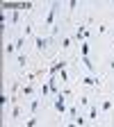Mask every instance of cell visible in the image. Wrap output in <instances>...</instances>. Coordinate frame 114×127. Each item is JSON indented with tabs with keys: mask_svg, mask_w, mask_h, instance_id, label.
<instances>
[{
	"mask_svg": "<svg viewBox=\"0 0 114 127\" xmlns=\"http://www.w3.org/2000/svg\"><path fill=\"white\" fill-rule=\"evenodd\" d=\"M71 43H73V39H62V48H64V50H66V48H71Z\"/></svg>",
	"mask_w": 114,
	"mask_h": 127,
	"instance_id": "cell-18",
	"label": "cell"
},
{
	"mask_svg": "<svg viewBox=\"0 0 114 127\" xmlns=\"http://www.w3.org/2000/svg\"><path fill=\"white\" fill-rule=\"evenodd\" d=\"M34 39V45H37V50L39 52H43L48 45H50V36H32Z\"/></svg>",
	"mask_w": 114,
	"mask_h": 127,
	"instance_id": "cell-4",
	"label": "cell"
},
{
	"mask_svg": "<svg viewBox=\"0 0 114 127\" xmlns=\"http://www.w3.org/2000/svg\"><path fill=\"white\" fill-rule=\"evenodd\" d=\"M66 98H69V95L64 93V91H59V93L55 95V109L59 111L62 116H64V114H69V107H66Z\"/></svg>",
	"mask_w": 114,
	"mask_h": 127,
	"instance_id": "cell-1",
	"label": "cell"
},
{
	"mask_svg": "<svg viewBox=\"0 0 114 127\" xmlns=\"http://www.w3.org/2000/svg\"><path fill=\"white\" fill-rule=\"evenodd\" d=\"M75 7H78V0H69V9H71V11H73V9H75Z\"/></svg>",
	"mask_w": 114,
	"mask_h": 127,
	"instance_id": "cell-22",
	"label": "cell"
},
{
	"mask_svg": "<svg viewBox=\"0 0 114 127\" xmlns=\"http://www.w3.org/2000/svg\"><path fill=\"white\" fill-rule=\"evenodd\" d=\"M18 18H21L18 11H11V23H18Z\"/></svg>",
	"mask_w": 114,
	"mask_h": 127,
	"instance_id": "cell-21",
	"label": "cell"
},
{
	"mask_svg": "<svg viewBox=\"0 0 114 127\" xmlns=\"http://www.w3.org/2000/svg\"><path fill=\"white\" fill-rule=\"evenodd\" d=\"M62 70H66V61H55L53 64V66L50 68H48V77H50V75H57V73H62Z\"/></svg>",
	"mask_w": 114,
	"mask_h": 127,
	"instance_id": "cell-6",
	"label": "cell"
},
{
	"mask_svg": "<svg viewBox=\"0 0 114 127\" xmlns=\"http://www.w3.org/2000/svg\"><path fill=\"white\" fill-rule=\"evenodd\" d=\"M21 111H23V109L16 104V107H14V111H11V118H18V116H21Z\"/></svg>",
	"mask_w": 114,
	"mask_h": 127,
	"instance_id": "cell-19",
	"label": "cell"
},
{
	"mask_svg": "<svg viewBox=\"0 0 114 127\" xmlns=\"http://www.w3.org/2000/svg\"><path fill=\"white\" fill-rule=\"evenodd\" d=\"M75 116H78V104L69 109V118H71V120H75Z\"/></svg>",
	"mask_w": 114,
	"mask_h": 127,
	"instance_id": "cell-17",
	"label": "cell"
},
{
	"mask_svg": "<svg viewBox=\"0 0 114 127\" xmlns=\"http://www.w3.org/2000/svg\"><path fill=\"white\" fill-rule=\"evenodd\" d=\"M87 116H89V120H96V116H98V107H96V104H91V107H89V114H87Z\"/></svg>",
	"mask_w": 114,
	"mask_h": 127,
	"instance_id": "cell-11",
	"label": "cell"
},
{
	"mask_svg": "<svg viewBox=\"0 0 114 127\" xmlns=\"http://www.w3.org/2000/svg\"><path fill=\"white\" fill-rule=\"evenodd\" d=\"M66 127H78V125H75V123H73V120H71V123H69V125H66Z\"/></svg>",
	"mask_w": 114,
	"mask_h": 127,
	"instance_id": "cell-23",
	"label": "cell"
},
{
	"mask_svg": "<svg viewBox=\"0 0 114 127\" xmlns=\"http://www.w3.org/2000/svg\"><path fill=\"white\" fill-rule=\"evenodd\" d=\"M37 109H39V98H34V100L30 102V111H27V114H32V116H37Z\"/></svg>",
	"mask_w": 114,
	"mask_h": 127,
	"instance_id": "cell-9",
	"label": "cell"
},
{
	"mask_svg": "<svg viewBox=\"0 0 114 127\" xmlns=\"http://www.w3.org/2000/svg\"><path fill=\"white\" fill-rule=\"evenodd\" d=\"M32 2H2V11L11 9V11H21V9H32Z\"/></svg>",
	"mask_w": 114,
	"mask_h": 127,
	"instance_id": "cell-3",
	"label": "cell"
},
{
	"mask_svg": "<svg viewBox=\"0 0 114 127\" xmlns=\"http://www.w3.org/2000/svg\"><path fill=\"white\" fill-rule=\"evenodd\" d=\"M57 11H59V2H53V5H50V9H48V14H46V21H43V25H46V27H53V25H55Z\"/></svg>",
	"mask_w": 114,
	"mask_h": 127,
	"instance_id": "cell-2",
	"label": "cell"
},
{
	"mask_svg": "<svg viewBox=\"0 0 114 127\" xmlns=\"http://www.w3.org/2000/svg\"><path fill=\"white\" fill-rule=\"evenodd\" d=\"M80 52H82V57H89V43H80Z\"/></svg>",
	"mask_w": 114,
	"mask_h": 127,
	"instance_id": "cell-13",
	"label": "cell"
},
{
	"mask_svg": "<svg viewBox=\"0 0 114 127\" xmlns=\"http://www.w3.org/2000/svg\"><path fill=\"white\" fill-rule=\"evenodd\" d=\"M82 84H87V86H101L103 84V79L98 77V75H87V77H82L80 79Z\"/></svg>",
	"mask_w": 114,
	"mask_h": 127,
	"instance_id": "cell-5",
	"label": "cell"
},
{
	"mask_svg": "<svg viewBox=\"0 0 114 127\" xmlns=\"http://www.w3.org/2000/svg\"><path fill=\"white\" fill-rule=\"evenodd\" d=\"M16 57H18V66H25V64H27V57H25V52L16 55Z\"/></svg>",
	"mask_w": 114,
	"mask_h": 127,
	"instance_id": "cell-16",
	"label": "cell"
},
{
	"mask_svg": "<svg viewBox=\"0 0 114 127\" xmlns=\"http://www.w3.org/2000/svg\"><path fill=\"white\" fill-rule=\"evenodd\" d=\"M73 123H75V125H78V127H85V123H87V118H85V116H82V114H78V116H75V120H73Z\"/></svg>",
	"mask_w": 114,
	"mask_h": 127,
	"instance_id": "cell-12",
	"label": "cell"
},
{
	"mask_svg": "<svg viewBox=\"0 0 114 127\" xmlns=\"http://www.w3.org/2000/svg\"><path fill=\"white\" fill-rule=\"evenodd\" d=\"M14 52H16V43H11V41H7V43H5V55H7V57H11Z\"/></svg>",
	"mask_w": 114,
	"mask_h": 127,
	"instance_id": "cell-8",
	"label": "cell"
},
{
	"mask_svg": "<svg viewBox=\"0 0 114 127\" xmlns=\"http://www.w3.org/2000/svg\"><path fill=\"white\" fill-rule=\"evenodd\" d=\"M87 104H89V100L82 95V98H80V102H78V107H87Z\"/></svg>",
	"mask_w": 114,
	"mask_h": 127,
	"instance_id": "cell-20",
	"label": "cell"
},
{
	"mask_svg": "<svg viewBox=\"0 0 114 127\" xmlns=\"http://www.w3.org/2000/svg\"><path fill=\"white\" fill-rule=\"evenodd\" d=\"M37 93V89H34V84H25L23 89H21V98H32V95Z\"/></svg>",
	"mask_w": 114,
	"mask_h": 127,
	"instance_id": "cell-7",
	"label": "cell"
},
{
	"mask_svg": "<svg viewBox=\"0 0 114 127\" xmlns=\"http://www.w3.org/2000/svg\"><path fill=\"white\" fill-rule=\"evenodd\" d=\"M37 123H39V118H37V116H32V118H27L25 127H37Z\"/></svg>",
	"mask_w": 114,
	"mask_h": 127,
	"instance_id": "cell-14",
	"label": "cell"
},
{
	"mask_svg": "<svg viewBox=\"0 0 114 127\" xmlns=\"http://www.w3.org/2000/svg\"><path fill=\"white\" fill-rule=\"evenodd\" d=\"M112 107H114V104H112V100H105V102L101 104V111H110Z\"/></svg>",
	"mask_w": 114,
	"mask_h": 127,
	"instance_id": "cell-15",
	"label": "cell"
},
{
	"mask_svg": "<svg viewBox=\"0 0 114 127\" xmlns=\"http://www.w3.org/2000/svg\"><path fill=\"white\" fill-rule=\"evenodd\" d=\"M14 43H16V55H21V52H23V43H25V36H18V39L14 41Z\"/></svg>",
	"mask_w": 114,
	"mask_h": 127,
	"instance_id": "cell-10",
	"label": "cell"
}]
</instances>
